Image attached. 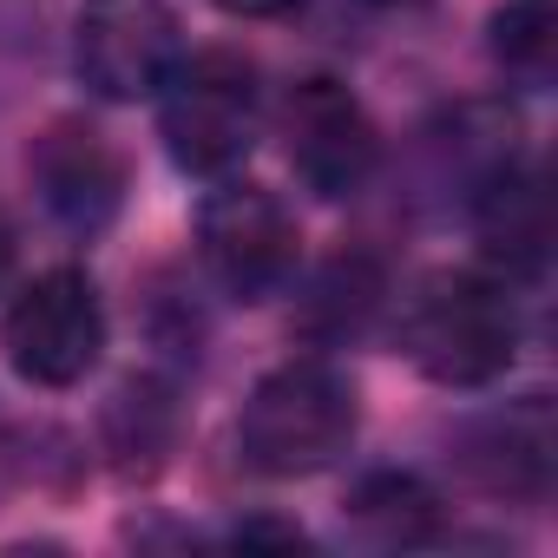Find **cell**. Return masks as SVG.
<instances>
[{"instance_id":"2","label":"cell","mask_w":558,"mask_h":558,"mask_svg":"<svg viewBox=\"0 0 558 558\" xmlns=\"http://www.w3.org/2000/svg\"><path fill=\"white\" fill-rule=\"evenodd\" d=\"M401 349L440 388H486L519 355V310L499 276L440 269L401 310Z\"/></svg>"},{"instance_id":"7","label":"cell","mask_w":558,"mask_h":558,"mask_svg":"<svg viewBox=\"0 0 558 558\" xmlns=\"http://www.w3.org/2000/svg\"><path fill=\"white\" fill-rule=\"evenodd\" d=\"M178 14L171 0H86L73 27V66L99 99H151L178 66Z\"/></svg>"},{"instance_id":"11","label":"cell","mask_w":558,"mask_h":558,"mask_svg":"<svg viewBox=\"0 0 558 558\" xmlns=\"http://www.w3.org/2000/svg\"><path fill=\"white\" fill-rule=\"evenodd\" d=\"M342 525H349V538H362L375 551H408V545H427L440 532V493L421 473L381 466V473H362L349 486Z\"/></svg>"},{"instance_id":"12","label":"cell","mask_w":558,"mask_h":558,"mask_svg":"<svg viewBox=\"0 0 558 558\" xmlns=\"http://www.w3.org/2000/svg\"><path fill=\"white\" fill-rule=\"evenodd\" d=\"M381 303H388L381 263H375L368 250H342V256H329V263L316 269L296 329H303L310 342H323V349H342V342H362V336H368V323L381 316Z\"/></svg>"},{"instance_id":"8","label":"cell","mask_w":558,"mask_h":558,"mask_svg":"<svg viewBox=\"0 0 558 558\" xmlns=\"http://www.w3.org/2000/svg\"><path fill=\"white\" fill-rule=\"evenodd\" d=\"M27 178L66 236H99L125 210V158L86 119H53L27 151Z\"/></svg>"},{"instance_id":"5","label":"cell","mask_w":558,"mask_h":558,"mask_svg":"<svg viewBox=\"0 0 558 558\" xmlns=\"http://www.w3.org/2000/svg\"><path fill=\"white\" fill-rule=\"evenodd\" d=\"M197 256L217 283L243 303L276 296L296 276L303 256V230L283 210V197L263 184H217L197 204Z\"/></svg>"},{"instance_id":"9","label":"cell","mask_w":558,"mask_h":558,"mask_svg":"<svg viewBox=\"0 0 558 558\" xmlns=\"http://www.w3.org/2000/svg\"><path fill=\"white\" fill-rule=\"evenodd\" d=\"M551 453H558V434H551V408L538 395L525 401H506L493 414H480L466 434H460V466L480 493L493 499H545L551 486Z\"/></svg>"},{"instance_id":"3","label":"cell","mask_w":558,"mask_h":558,"mask_svg":"<svg viewBox=\"0 0 558 558\" xmlns=\"http://www.w3.org/2000/svg\"><path fill=\"white\" fill-rule=\"evenodd\" d=\"M256 119H263L256 66L236 47H204V53L178 60L171 80L158 86L165 151L191 178H230L256 145Z\"/></svg>"},{"instance_id":"4","label":"cell","mask_w":558,"mask_h":558,"mask_svg":"<svg viewBox=\"0 0 558 558\" xmlns=\"http://www.w3.org/2000/svg\"><path fill=\"white\" fill-rule=\"evenodd\" d=\"M14 375L34 388H80L106 355V303L86 269H47L8 303L0 323Z\"/></svg>"},{"instance_id":"15","label":"cell","mask_w":558,"mask_h":558,"mask_svg":"<svg viewBox=\"0 0 558 558\" xmlns=\"http://www.w3.org/2000/svg\"><path fill=\"white\" fill-rule=\"evenodd\" d=\"M223 14H236V21H276V14H290V8H303V0H217Z\"/></svg>"},{"instance_id":"6","label":"cell","mask_w":558,"mask_h":558,"mask_svg":"<svg viewBox=\"0 0 558 558\" xmlns=\"http://www.w3.org/2000/svg\"><path fill=\"white\" fill-rule=\"evenodd\" d=\"M276 132H283V158L290 171L316 191V197H355L368 178H375V158H381V138H375V119L368 106L316 73V80H296L283 93V112H276Z\"/></svg>"},{"instance_id":"17","label":"cell","mask_w":558,"mask_h":558,"mask_svg":"<svg viewBox=\"0 0 558 558\" xmlns=\"http://www.w3.org/2000/svg\"><path fill=\"white\" fill-rule=\"evenodd\" d=\"M355 8H381V14H395V8H414V0H355Z\"/></svg>"},{"instance_id":"1","label":"cell","mask_w":558,"mask_h":558,"mask_svg":"<svg viewBox=\"0 0 558 558\" xmlns=\"http://www.w3.org/2000/svg\"><path fill=\"white\" fill-rule=\"evenodd\" d=\"M355 427H362L355 381L336 362L303 355L269 368L250 388L236 414V460L263 480H310L355 447Z\"/></svg>"},{"instance_id":"14","label":"cell","mask_w":558,"mask_h":558,"mask_svg":"<svg viewBox=\"0 0 558 558\" xmlns=\"http://www.w3.org/2000/svg\"><path fill=\"white\" fill-rule=\"evenodd\" d=\"M493 60L519 86H545L558 66V8L551 0H506L493 14Z\"/></svg>"},{"instance_id":"10","label":"cell","mask_w":558,"mask_h":558,"mask_svg":"<svg viewBox=\"0 0 558 558\" xmlns=\"http://www.w3.org/2000/svg\"><path fill=\"white\" fill-rule=\"evenodd\" d=\"M473 223H480V250L506 276H538L545 256H551V191H545V171L512 158L493 184L473 191Z\"/></svg>"},{"instance_id":"16","label":"cell","mask_w":558,"mask_h":558,"mask_svg":"<svg viewBox=\"0 0 558 558\" xmlns=\"http://www.w3.org/2000/svg\"><path fill=\"white\" fill-rule=\"evenodd\" d=\"M8 269H14V223L0 217V283H8Z\"/></svg>"},{"instance_id":"13","label":"cell","mask_w":558,"mask_h":558,"mask_svg":"<svg viewBox=\"0 0 558 558\" xmlns=\"http://www.w3.org/2000/svg\"><path fill=\"white\" fill-rule=\"evenodd\" d=\"M99 427H106V453L119 460V473H158L171 440H178V401H171L165 381L138 375L106 401Z\"/></svg>"}]
</instances>
